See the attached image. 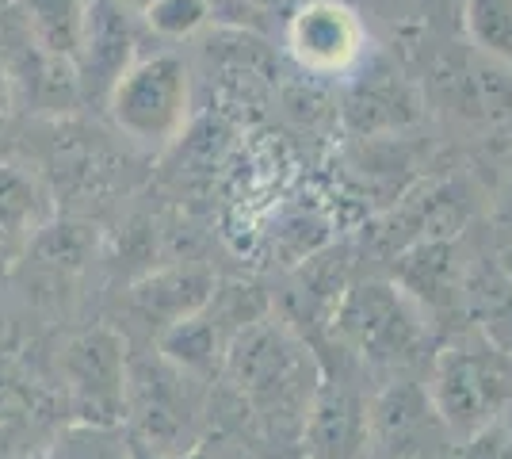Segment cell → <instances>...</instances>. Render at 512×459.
Returning a JSON list of instances; mask_svg holds the SVG:
<instances>
[{
	"label": "cell",
	"mask_w": 512,
	"mask_h": 459,
	"mask_svg": "<svg viewBox=\"0 0 512 459\" xmlns=\"http://www.w3.org/2000/svg\"><path fill=\"white\" fill-rule=\"evenodd\" d=\"M417 119H421V100L402 81L398 69H386V66L367 69V73H360V81L348 88L344 123L360 134V138L406 131L409 123H417Z\"/></svg>",
	"instance_id": "obj_10"
},
{
	"label": "cell",
	"mask_w": 512,
	"mask_h": 459,
	"mask_svg": "<svg viewBox=\"0 0 512 459\" xmlns=\"http://www.w3.org/2000/svg\"><path fill=\"white\" fill-rule=\"evenodd\" d=\"M325 368L291 322L260 314L237 329L222 356V379L272 440H302Z\"/></svg>",
	"instance_id": "obj_1"
},
{
	"label": "cell",
	"mask_w": 512,
	"mask_h": 459,
	"mask_svg": "<svg viewBox=\"0 0 512 459\" xmlns=\"http://www.w3.org/2000/svg\"><path fill=\"white\" fill-rule=\"evenodd\" d=\"M509 203H512V165H509Z\"/></svg>",
	"instance_id": "obj_21"
},
{
	"label": "cell",
	"mask_w": 512,
	"mask_h": 459,
	"mask_svg": "<svg viewBox=\"0 0 512 459\" xmlns=\"http://www.w3.org/2000/svg\"><path fill=\"white\" fill-rule=\"evenodd\" d=\"M211 0H142L138 12L142 23L150 27L157 39H192L195 31H203L211 23Z\"/></svg>",
	"instance_id": "obj_18"
},
{
	"label": "cell",
	"mask_w": 512,
	"mask_h": 459,
	"mask_svg": "<svg viewBox=\"0 0 512 459\" xmlns=\"http://www.w3.org/2000/svg\"><path fill=\"white\" fill-rule=\"evenodd\" d=\"M169 459H253V452L245 448L241 437H230V433H222V429H211V433H199L184 452H176V456H169Z\"/></svg>",
	"instance_id": "obj_19"
},
{
	"label": "cell",
	"mask_w": 512,
	"mask_h": 459,
	"mask_svg": "<svg viewBox=\"0 0 512 459\" xmlns=\"http://www.w3.org/2000/svg\"><path fill=\"white\" fill-rule=\"evenodd\" d=\"M512 394L505 352L490 349H440L432 360L428 398L451 437L474 440L493 425Z\"/></svg>",
	"instance_id": "obj_5"
},
{
	"label": "cell",
	"mask_w": 512,
	"mask_h": 459,
	"mask_svg": "<svg viewBox=\"0 0 512 459\" xmlns=\"http://www.w3.org/2000/svg\"><path fill=\"white\" fill-rule=\"evenodd\" d=\"M12 4L20 12L23 35L35 50L77 66L85 50L92 0H12Z\"/></svg>",
	"instance_id": "obj_13"
},
{
	"label": "cell",
	"mask_w": 512,
	"mask_h": 459,
	"mask_svg": "<svg viewBox=\"0 0 512 459\" xmlns=\"http://www.w3.org/2000/svg\"><path fill=\"white\" fill-rule=\"evenodd\" d=\"M214 287H218V280H214L207 264L172 261L146 272L138 284L130 287V306L146 326L165 333L169 326L192 318L211 303Z\"/></svg>",
	"instance_id": "obj_8"
},
{
	"label": "cell",
	"mask_w": 512,
	"mask_h": 459,
	"mask_svg": "<svg viewBox=\"0 0 512 459\" xmlns=\"http://www.w3.org/2000/svg\"><path fill=\"white\" fill-rule=\"evenodd\" d=\"M54 219V203L39 176L20 161H0V253L27 249Z\"/></svg>",
	"instance_id": "obj_12"
},
{
	"label": "cell",
	"mask_w": 512,
	"mask_h": 459,
	"mask_svg": "<svg viewBox=\"0 0 512 459\" xmlns=\"http://www.w3.org/2000/svg\"><path fill=\"white\" fill-rule=\"evenodd\" d=\"M192 108V73L180 54H142L107 88V111L123 138L142 150L172 146Z\"/></svg>",
	"instance_id": "obj_2"
},
{
	"label": "cell",
	"mask_w": 512,
	"mask_h": 459,
	"mask_svg": "<svg viewBox=\"0 0 512 459\" xmlns=\"http://www.w3.org/2000/svg\"><path fill=\"white\" fill-rule=\"evenodd\" d=\"M287 50L306 73L337 77L363 62L367 35L360 16L341 0H306L287 20Z\"/></svg>",
	"instance_id": "obj_7"
},
{
	"label": "cell",
	"mask_w": 512,
	"mask_h": 459,
	"mask_svg": "<svg viewBox=\"0 0 512 459\" xmlns=\"http://www.w3.org/2000/svg\"><path fill=\"white\" fill-rule=\"evenodd\" d=\"M463 27L478 54L512 66V0H463Z\"/></svg>",
	"instance_id": "obj_17"
},
{
	"label": "cell",
	"mask_w": 512,
	"mask_h": 459,
	"mask_svg": "<svg viewBox=\"0 0 512 459\" xmlns=\"http://www.w3.org/2000/svg\"><path fill=\"white\" fill-rule=\"evenodd\" d=\"M130 433L123 425L104 421H69L46 444L43 459H130Z\"/></svg>",
	"instance_id": "obj_16"
},
{
	"label": "cell",
	"mask_w": 512,
	"mask_h": 459,
	"mask_svg": "<svg viewBox=\"0 0 512 459\" xmlns=\"http://www.w3.org/2000/svg\"><path fill=\"white\" fill-rule=\"evenodd\" d=\"M497 264L505 268V276H509V280H512V245H509V249H505V253H501V261H497Z\"/></svg>",
	"instance_id": "obj_20"
},
{
	"label": "cell",
	"mask_w": 512,
	"mask_h": 459,
	"mask_svg": "<svg viewBox=\"0 0 512 459\" xmlns=\"http://www.w3.org/2000/svg\"><path fill=\"white\" fill-rule=\"evenodd\" d=\"M65 402L73 421H127V337L111 326H92L73 333L58 356Z\"/></svg>",
	"instance_id": "obj_6"
},
{
	"label": "cell",
	"mask_w": 512,
	"mask_h": 459,
	"mask_svg": "<svg viewBox=\"0 0 512 459\" xmlns=\"http://www.w3.org/2000/svg\"><path fill=\"white\" fill-rule=\"evenodd\" d=\"M463 299L470 303L478 326L486 329V341L497 352H512V280L505 268H478L463 280Z\"/></svg>",
	"instance_id": "obj_15"
},
{
	"label": "cell",
	"mask_w": 512,
	"mask_h": 459,
	"mask_svg": "<svg viewBox=\"0 0 512 459\" xmlns=\"http://www.w3.org/2000/svg\"><path fill=\"white\" fill-rule=\"evenodd\" d=\"M371 440V414L367 402L321 375V387L314 394V406L302 429V448L306 459H356L360 448Z\"/></svg>",
	"instance_id": "obj_9"
},
{
	"label": "cell",
	"mask_w": 512,
	"mask_h": 459,
	"mask_svg": "<svg viewBox=\"0 0 512 459\" xmlns=\"http://www.w3.org/2000/svg\"><path fill=\"white\" fill-rule=\"evenodd\" d=\"M371 437L383 444L394 456H421L428 448V440L436 429H444V421L436 414L428 391H421L417 383H394L386 387L371 406Z\"/></svg>",
	"instance_id": "obj_11"
},
{
	"label": "cell",
	"mask_w": 512,
	"mask_h": 459,
	"mask_svg": "<svg viewBox=\"0 0 512 459\" xmlns=\"http://www.w3.org/2000/svg\"><path fill=\"white\" fill-rule=\"evenodd\" d=\"M203 379L180 372L161 352L150 360H130L127 375V421L130 437L157 456H176L192 444L203 414Z\"/></svg>",
	"instance_id": "obj_4"
},
{
	"label": "cell",
	"mask_w": 512,
	"mask_h": 459,
	"mask_svg": "<svg viewBox=\"0 0 512 459\" xmlns=\"http://www.w3.org/2000/svg\"><path fill=\"white\" fill-rule=\"evenodd\" d=\"M333 329L348 352L367 364H402L413 360L428 337V310L402 284L367 280L344 287L333 306Z\"/></svg>",
	"instance_id": "obj_3"
},
{
	"label": "cell",
	"mask_w": 512,
	"mask_h": 459,
	"mask_svg": "<svg viewBox=\"0 0 512 459\" xmlns=\"http://www.w3.org/2000/svg\"><path fill=\"white\" fill-rule=\"evenodd\" d=\"M134 62V35H130L127 20L119 12V4L111 0H92V16H88L85 50L77 58V77H104V92L111 81Z\"/></svg>",
	"instance_id": "obj_14"
}]
</instances>
